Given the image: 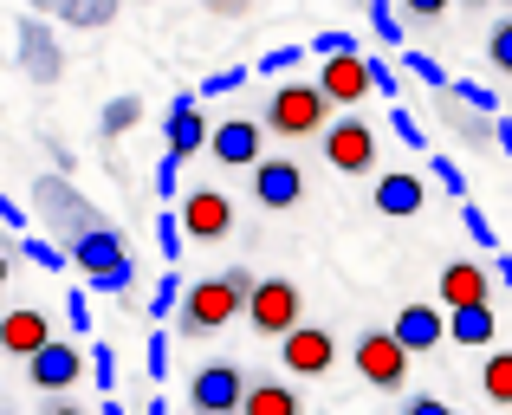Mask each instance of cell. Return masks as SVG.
I'll return each instance as SVG.
<instances>
[{
    "mask_svg": "<svg viewBox=\"0 0 512 415\" xmlns=\"http://www.w3.org/2000/svg\"><path fill=\"white\" fill-rule=\"evenodd\" d=\"M247 292H253V273H247V266H227V273H214V279H195V286H182V305H175V318H182L188 338H195V331H221L227 318L247 305Z\"/></svg>",
    "mask_w": 512,
    "mask_h": 415,
    "instance_id": "obj_1",
    "label": "cell"
},
{
    "mask_svg": "<svg viewBox=\"0 0 512 415\" xmlns=\"http://www.w3.org/2000/svg\"><path fill=\"white\" fill-rule=\"evenodd\" d=\"M33 208H39V221L52 227V240H59V247H72L85 227H98V221H104V214L91 208L65 176H39V182H33Z\"/></svg>",
    "mask_w": 512,
    "mask_h": 415,
    "instance_id": "obj_2",
    "label": "cell"
},
{
    "mask_svg": "<svg viewBox=\"0 0 512 415\" xmlns=\"http://www.w3.org/2000/svg\"><path fill=\"white\" fill-rule=\"evenodd\" d=\"M260 124L273 130V137L299 143V137H318V130L331 124V104H325V91H318V85H279Z\"/></svg>",
    "mask_w": 512,
    "mask_h": 415,
    "instance_id": "obj_3",
    "label": "cell"
},
{
    "mask_svg": "<svg viewBox=\"0 0 512 415\" xmlns=\"http://www.w3.org/2000/svg\"><path fill=\"white\" fill-rule=\"evenodd\" d=\"M350 364H357V377L370 383V390H402V383H409V351L396 344L389 325L363 331V338L350 344Z\"/></svg>",
    "mask_w": 512,
    "mask_h": 415,
    "instance_id": "obj_4",
    "label": "cell"
},
{
    "mask_svg": "<svg viewBox=\"0 0 512 415\" xmlns=\"http://www.w3.org/2000/svg\"><path fill=\"white\" fill-rule=\"evenodd\" d=\"M247 325L260 331V338H286L292 325H299V312H305V299H299V286L292 279H253V292H247Z\"/></svg>",
    "mask_w": 512,
    "mask_h": 415,
    "instance_id": "obj_5",
    "label": "cell"
},
{
    "mask_svg": "<svg viewBox=\"0 0 512 415\" xmlns=\"http://www.w3.org/2000/svg\"><path fill=\"white\" fill-rule=\"evenodd\" d=\"M240 396H247V377H240L234 357L201 364L195 377H188V409L195 415H240Z\"/></svg>",
    "mask_w": 512,
    "mask_h": 415,
    "instance_id": "obj_6",
    "label": "cell"
},
{
    "mask_svg": "<svg viewBox=\"0 0 512 415\" xmlns=\"http://www.w3.org/2000/svg\"><path fill=\"white\" fill-rule=\"evenodd\" d=\"M318 137H325V163L338 169V176H370V169H376V130L363 124V117L325 124Z\"/></svg>",
    "mask_w": 512,
    "mask_h": 415,
    "instance_id": "obj_7",
    "label": "cell"
},
{
    "mask_svg": "<svg viewBox=\"0 0 512 415\" xmlns=\"http://www.w3.org/2000/svg\"><path fill=\"white\" fill-rule=\"evenodd\" d=\"M279 364L292 370V377H325L331 364H338V338H331L325 325H292L286 338H279Z\"/></svg>",
    "mask_w": 512,
    "mask_h": 415,
    "instance_id": "obj_8",
    "label": "cell"
},
{
    "mask_svg": "<svg viewBox=\"0 0 512 415\" xmlns=\"http://www.w3.org/2000/svg\"><path fill=\"white\" fill-rule=\"evenodd\" d=\"M20 72L33 78V85H59L65 72V52H59V33H52V20H39V13H26L20 20Z\"/></svg>",
    "mask_w": 512,
    "mask_h": 415,
    "instance_id": "obj_9",
    "label": "cell"
},
{
    "mask_svg": "<svg viewBox=\"0 0 512 415\" xmlns=\"http://www.w3.org/2000/svg\"><path fill=\"white\" fill-rule=\"evenodd\" d=\"M175 221H182L188 240H227L234 234V202H227L221 189H188L182 202H175Z\"/></svg>",
    "mask_w": 512,
    "mask_h": 415,
    "instance_id": "obj_10",
    "label": "cell"
},
{
    "mask_svg": "<svg viewBox=\"0 0 512 415\" xmlns=\"http://www.w3.org/2000/svg\"><path fill=\"white\" fill-rule=\"evenodd\" d=\"M253 202L273 208V214L299 208V202H305V176H299V163H292V156H260V163H253Z\"/></svg>",
    "mask_w": 512,
    "mask_h": 415,
    "instance_id": "obj_11",
    "label": "cell"
},
{
    "mask_svg": "<svg viewBox=\"0 0 512 415\" xmlns=\"http://www.w3.org/2000/svg\"><path fill=\"white\" fill-rule=\"evenodd\" d=\"M65 260H72L85 279H104V273H117V266H130V253H124V234H117L111 221H98L65 247Z\"/></svg>",
    "mask_w": 512,
    "mask_h": 415,
    "instance_id": "obj_12",
    "label": "cell"
},
{
    "mask_svg": "<svg viewBox=\"0 0 512 415\" xmlns=\"http://www.w3.org/2000/svg\"><path fill=\"white\" fill-rule=\"evenodd\" d=\"M26 377H33V390L59 396V390H72V383L85 377V351H78V344H59V338H46L33 357H26Z\"/></svg>",
    "mask_w": 512,
    "mask_h": 415,
    "instance_id": "obj_13",
    "label": "cell"
},
{
    "mask_svg": "<svg viewBox=\"0 0 512 415\" xmlns=\"http://www.w3.org/2000/svg\"><path fill=\"white\" fill-rule=\"evenodd\" d=\"M260 143H266V124H253V117H221L208 130V156L227 169H253L260 163Z\"/></svg>",
    "mask_w": 512,
    "mask_h": 415,
    "instance_id": "obj_14",
    "label": "cell"
},
{
    "mask_svg": "<svg viewBox=\"0 0 512 415\" xmlns=\"http://www.w3.org/2000/svg\"><path fill=\"white\" fill-rule=\"evenodd\" d=\"M208 117H201V98L195 91H175L169 98V117H163V143H169V156H195V150H208Z\"/></svg>",
    "mask_w": 512,
    "mask_h": 415,
    "instance_id": "obj_15",
    "label": "cell"
},
{
    "mask_svg": "<svg viewBox=\"0 0 512 415\" xmlns=\"http://www.w3.org/2000/svg\"><path fill=\"white\" fill-rule=\"evenodd\" d=\"M389 331H396V344L409 357H428V351H441V344H448V312H441V305H402Z\"/></svg>",
    "mask_w": 512,
    "mask_h": 415,
    "instance_id": "obj_16",
    "label": "cell"
},
{
    "mask_svg": "<svg viewBox=\"0 0 512 415\" xmlns=\"http://www.w3.org/2000/svg\"><path fill=\"white\" fill-rule=\"evenodd\" d=\"M318 91H325L331 111H338V104H357L363 91H370V59H363V52H338V59H325Z\"/></svg>",
    "mask_w": 512,
    "mask_h": 415,
    "instance_id": "obj_17",
    "label": "cell"
},
{
    "mask_svg": "<svg viewBox=\"0 0 512 415\" xmlns=\"http://www.w3.org/2000/svg\"><path fill=\"white\" fill-rule=\"evenodd\" d=\"M493 299V273L480 260H448L441 266V312L448 305H487Z\"/></svg>",
    "mask_w": 512,
    "mask_h": 415,
    "instance_id": "obj_18",
    "label": "cell"
},
{
    "mask_svg": "<svg viewBox=\"0 0 512 415\" xmlns=\"http://www.w3.org/2000/svg\"><path fill=\"white\" fill-rule=\"evenodd\" d=\"M448 338L461 344V351H493L500 312H493V305H448Z\"/></svg>",
    "mask_w": 512,
    "mask_h": 415,
    "instance_id": "obj_19",
    "label": "cell"
},
{
    "mask_svg": "<svg viewBox=\"0 0 512 415\" xmlns=\"http://www.w3.org/2000/svg\"><path fill=\"white\" fill-rule=\"evenodd\" d=\"M376 214H396V221H409V214H422L428 202V182L422 176H409V169H396V176H376Z\"/></svg>",
    "mask_w": 512,
    "mask_h": 415,
    "instance_id": "obj_20",
    "label": "cell"
},
{
    "mask_svg": "<svg viewBox=\"0 0 512 415\" xmlns=\"http://www.w3.org/2000/svg\"><path fill=\"white\" fill-rule=\"evenodd\" d=\"M46 338H52V318L39 312V305H26V312H7V318H0V351H7V357H33Z\"/></svg>",
    "mask_w": 512,
    "mask_h": 415,
    "instance_id": "obj_21",
    "label": "cell"
},
{
    "mask_svg": "<svg viewBox=\"0 0 512 415\" xmlns=\"http://www.w3.org/2000/svg\"><path fill=\"white\" fill-rule=\"evenodd\" d=\"M39 20H65V26H111L117 20V0H33Z\"/></svg>",
    "mask_w": 512,
    "mask_h": 415,
    "instance_id": "obj_22",
    "label": "cell"
},
{
    "mask_svg": "<svg viewBox=\"0 0 512 415\" xmlns=\"http://www.w3.org/2000/svg\"><path fill=\"white\" fill-rule=\"evenodd\" d=\"M240 415H305V403H299V390L292 383H247V396H240Z\"/></svg>",
    "mask_w": 512,
    "mask_h": 415,
    "instance_id": "obj_23",
    "label": "cell"
},
{
    "mask_svg": "<svg viewBox=\"0 0 512 415\" xmlns=\"http://www.w3.org/2000/svg\"><path fill=\"white\" fill-rule=\"evenodd\" d=\"M480 396L487 403L512 409V351H487V370H480Z\"/></svg>",
    "mask_w": 512,
    "mask_h": 415,
    "instance_id": "obj_24",
    "label": "cell"
},
{
    "mask_svg": "<svg viewBox=\"0 0 512 415\" xmlns=\"http://www.w3.org/2000/svg\"><path fill=\"white\" fill-rule=\"evenodd\" d=\"M143 124V104L137 98H111L104 104V117H98V130H104V143H117V137H130V130Z\"/></svg>",
    "mask_w": 512,
    "mask_h": 415,
    "instance_id": "obj_25",
    "label": "cell"
},
{
    "mask_svg": "<svg viewBox=\"0 0 512 415\" xmlns=\"http://www.w3.org/2000/svg\"><path fill=\"white\" fill-rule=\"evenodd\" d=\"M20 253L39 266V273H59V266H72V260H65V247H59V240H46V234H20Z\"/></svg>",
    "mask_w": 512,
    "mask_h": 415,
    "instance_id": "obj_26",
    "label": "cell"
},
{
    "mask_svg": "<svg viewBox=\"0 0 512 415\" xmlns=\"http://www.w3.org/2000/svg\"><path fill=\"white\" fill-rule=\"evenodd\" d=\"M370 33L383 39V46H402V13L389 7V0H370Z\"/></svg>",
    "mask_w": 512,
    "mask_h": 415,
    "instance_id": "obj_27",
    "label": "cell"
},
{
    "mask_svg": "<svg viewBox=\"0 0 512 415\" xmlns=\"http://www.w3.org/2000/svg\"><path fill=\"white\" fill-rule=\"evenodd\" d=\"M454 98H461L467 111H480V117H493V111H500V98H493V91L480 85V78H454Z\"/></svg>",
    "mask_w": 512,
    "mask_h": 415,
    "instance_id": "obj_28",
    "label": "cell"
},
{
    "mask_svg": "<svg viewBox=\"0 0 512 415\" xmlns=\"http://www.w3.org/2000/svg\"><path fill=\"white\" fill-rule=\"evenodd\" d=\"M175 305H182V279L163 273V279H156V292H150V318H175Z\"/></svg>",
    "mask_w": 512,
    "mask_h": 415,
    "instance_id": "obj_29",
    "label": "cell"
},
{
    "mask_svg": "<svg viewBox=\"0 0 512 415\" xmlns=\"http://www.w3.org/2000/svg\"><path fill=\"white\" fill-rule=\"evenodd\" d=\"M156 247H163V260H182L188 234H182V221H175V214H156Z\"/></svg>",
    "mask_w": 512,
    "mask_h": 415,
    "instance_id": "obj_30",
    "label": "cell"
},
{
    "mask_svg": "<svg viewBox=\"0 0 512 415\" xmlns=\"http://www.w3.org/2000/svg\"><path fill=\"white\" fill-rule=\"evenodd\" d=\"M305 52H318V59H338V52H363V39H357V33H338V26H331V33H318Z\"/></svg>",
    "mask_w": 512,
    "mask_h": 415,
    "instance_id": "obj_31",
    "label": "cell"
},
{
    "mask_svg": "<svg viewBox=\"0 0 512 415\" xmlns=\"http://www.w3.org/2000/svg\"><path fill=\"white\" fill-rule=\"evenodd\" d=\"M461 227H467V240H474V247H500V240H493V221H487V214H480L474 202H461Z\"/></svg>",
    "mask_w": 512,
    "mask_h": 415,
    "instance_id": "obj_32",
    "label": "cell"
},
{
    "mask_svg": "<svg viewBox=\"0 0 512 415\" xmlns=\"http://www.w3.org/2000/svg\"><path fill=\"white\" fill-rule=\"evenodd\" d=\"M91 383H98L104 396H111V383H117V357H111V344H104V338L91 344Z\"/></svg>",
    "mask_w": 512,
    "mask_h": 415,
    "instance_id": "obj_33",
    "label": "cell"
},
{
    "mask_svg": "<svg viewBox=\"0 0 512 415\" xmlns=\"http://www.w3.org/2000/svg\"><path fill=\"white\" fill-rule=\"evenodd\" d=\"M428 169H435V182L454 195V202H467V176H461V163H454V156H435Z\"/></svg>",
    "mask_w": 512,
    "mask_h": 415,
    "instance_id": "obj_34",
    "label": "cell"
},
{
    "mask_svg": "<svg viewBox=\"0 0 512 415\" xmlns=\"http://www.w3.org/2000/svg\"><path fill=\"white\" fill-rule=\"evenodd\" d=\"M487 59L500 65V72H512V20H500V26L487 33Z\"/></svg>",
    "mask_w": 512,
    "mask_h": 415,
    "instance_id": "obj_35",
    "label": "cell"
},
{
    "mask_svg": "<svg viewBox=\"0 0 512 415\" xmlns=\"http://www.w3.org/2000/svg\"><path fill=\"white\" fill-rule=\"evenodd\" d=\"M240 85H247V72H240V65H227V72L201 78V98H227V91H240Z\"/></svg>",
    "mask_w": 512,
    "mask_h": 415,
    "instance_id": "obj_36",
    "label": "cell"
},
{
    "mask_svg": "<svg viewBox=\"0 0 512 415\" xmlns=\"http://www.w3.org/2000/svg\"><path fill=\"white\" fill-rule=\"evenodd\" d=\"M402 65H409V72H415V78H422V85H435V91H441V85H448V72H441V65H435V59H428V52H402Z\"/></svg>",
    "mask_w": 512,
    "mask_h": 415,
    "instance_id": "obj_37",
    "label": "cell"
},
{
    "mask_svg": "<svg viewBox=\"0 0 512 415\" xmlns=\"http://www.w3.org/2000/svg\"><path fill=\"white\" fill-rule=\"evenodd\" d=\"M389 130H396V137L409 143V150H422V143H428V137H422V124L409 117V104H396V111H389Z\"/></svg>",
    "mask_w": 512,
    "mask_h": 415,
    "instance_id": "obj_38",
    "label": "cell"
},
{
    "mask_svg": "<svg viewBox=\"0 0 512 415\" xmlns=\"http://www.w3.org/2000/svg\"><path fill=\"white\" fill-rule=\"evenodd\" d=\"M65 318H72V331H91V292L85 286L65 292Z\"/></svg>",
    "mask_w": 512,
    "mask_h": 415,
    "instance_id": "obj_39",
    "label": "cell"
},
{
    "mask_svg": "<svg viewBox=\"0 0 512 415\" xmlns=\"http://www.w3.org/2000/svg\"><path fill=\"white\" fill-rule=\"evenodd\" d=\"M175 189H182V156L163 150V163H156V195H175Z\"/></svg>",
    "mask_w": 512,
    "mask_h": 415,
    "instance_id": "obj_40",
    "label": "cell"
},
{
    "mask_svg": "<svg viewBox=\"0 0 512 415\" xmlns=\"http://www.w3.org/2000/svg\"><path fill=\"white\" fill-rule=\"evenodd\" d=\"M299 59H305V46H273V52L260 59V72H292Z\"/></svg>",
    "mask_w": 512,
    "mask_h": 415,
    "instance_id": "obj_41",
    "label": "cell"
},
{
    "mask_svg": "<svg viewBox=\"0 0 512 415\" xmlns=\"http://www.w3.org/2000/svg\"><path fill=\"white\" fill-rule=\"evenodd\" d=\"M143 370H150V377H169V338H163V331H156L150 351H143Z\"/></svg>",
    "mask_w": 512,
    "mask_h": 415,
    "instance_id": "obj_42",
    "label": "cell"
},
{
    "mask_svg": "<svg viewBox=\"0 0 512 415\" xmlns=\"http://www.w3.org/2000/svg\"><path fill=\"white\" fill-rule=\"evenodd\" d=\"M402 415H461V409L441 403V396H409V403H402Z\"/></svg>",
    "mask_w": 512,
    "mask_h": 415,
    "instance_id": "obj_43",
    "label": "cell"
},
{
    "mask_svg": "<svg viewBox=\"0 0 512 415\" xmlns=\"http://www.w3.org/2000/svg\"><path fill=\"white\" fill-rule=\"evenodd\" d=\"M363 59H370V91H383V98H396V72H389V65L376 59V52H363Z\"/></svg>",
    "mask_w": 512,
    "mask_h": 415,
    "instance_id": "obj_44",
    "label": "cell"
},
{
    "mask_svg": "<svg viewBox=\"0 0 512 415\" xmlns=\"http://www.w3.org/2000/svg\"><path fill=\"white\" fill-rule=\"evenodd\" d=\"M130 279H137V266H117V273H104V279H85L91 292H130Z\"/></svg>",
    "mask_w": 512,
    "mask_h": 415,
    "instance_id": "obj_45",
    "label": "cell"
},
{
    "mask_svg": "<svg viewBox=\"0 0 512 415\" xmlns=\"http://www.w3.org/2000/svg\"><path fill=\"white\" fill-rule=\"evenodd\" d=\"M454 124H461V137H467V143H487V137H493V124H487V117H480V111L454 117Z\"/></svg>",
    "mask_w": 512,
    "mask_h": 415,
    "instance_id": "obj_46",
    "label": "cell"
},
{
    "mask_svg": "<svg viewBox=\"0 0 512 415\" xmlns=\"http://www.w3.org/2000/svg\"><path fill=\"white\" fill-rule=\"evenodd\" d=\"M0 221H7V227H20V234H26V208H20V202H13V195H7V189H0Z\"/></svg>",
    "mask_w": 512,
    "mask_h": 415,
    "instance_id": "obj_47",
    "label": "cell"
},
{
    "mask_svg": "<svg viewBox=\"0 0 512 415\" xmlns=\"http://www.w3.org/2000/svg\"><path fill=\"white\" fill-rule=\"evenodd\" d=\"M402 7H409L415 20H441V13H448V0H402Z\"/></svg>",
    "mask_w": 512,
    "mask_h": 415,
    "instance_id": "obj_48",
    "label": "cell"
},
{
    "mask_svg": "<svg viewBox=\"0 0 512 415\" xmlns=\"http://www.w3.org/2000/svg\"><path fill=\"white\" fill-rule=\"evenodd\" d=\"M247 7H253V0H208V13H221V20H240Z\"/></svg>",
    "mask_w": 512,
    "mask_h": 415,
    "instance_id": "obj_49",
    "label": "cell"
},
{
    "mask_svg": "<svg viewBox=\"0 0 512 415\" xmlns=\"http://www.w3.org/2000/svg\"><path fill=\"white\" fill-rule=\"evenodd\" d=\"M493 143H500V150H506V163H512V124H506V117H493Z\"/></svg>",
    "mask_w": 512,
    "mask_h": 415,
    "instance_id": "obj_50",
    "label": "cell"
},
{
    "mask_svg": "<svg viewBox=\"0 0 512 415\" xmlns=\"http://www.w3.org/2000/svg\"><path fill=\"white\" fill-rule=\"evenodd\" d=\"M7 279H13V253L0 247V292H7Z\"/></svg>",
    "mask_w": 512,
    "mask_h": 415,
    "instance_id": "obj_51",
    "label": "cell"
},
{
    "mask_svg": "<svg viewBox=\"0 0 512 415\" xmlns=\"http://www.w3.org/2000/svg\"><path fill=\"white\" fill-rule=\"evenodd\" d=\"M46 415H91V409H78V403H52Z\"/></svg>",
    "mask_w": 512,
    "mask_h": 415,
    "instance_id": "obj_52",
    "label": "cell"
},
{
    "mask_svg": "<svg viewBox=\"0 0 512 415\" xmlns=\"http://www.w3.org/2000/svg\"><path fill=\"white\" fill-rule=\"evenodd\" d=\"M98 415H124V403H117V396H104V403H98Z\"/></svg>",
    "mask_w": 512,
    "mask_h": 415,
    "instance_id": "obj_53",
    "label": "cell"
},
{
    "mask_svg": "<svg viewBox=\"0 0 512 415\" xmlns=\"http://www.w3.org/2000/svg\"><path fill=\"white\" fill-rule=\"evenodd\" d=\"M143 415H169V403H163V396H156V403H143Z\"/></svg>",
    "mask_w": 512,
    "mask_h": 415,
    "instance_id": "obj_54",
    "label": "cell"
},
{
    "mask_svg": "<svg viewBox=\"0 0 512 415\" xmlns=\"http://www.w3.org/2000/svg\"><path fill=\"white\" fill-rule=\"evenodd\" d=\"M500 279H506V292H512V260H500Z\"/></svg>",
    "mask_w": 512,
    "mask_h": 415,
    "instance_id": "obj_55",
    "label": "cell"
},
{
    "mask_svg": "<svg viewBox=\"0 0 512 415\" xmlns=\"http://www.w3.org/2000/svg\"><path fill=\"white\" fill-rule=\"evenodd\" d=\"M461 7H493V0H461Z\"/></svg>",
    "mask_w": 512,
    "mask_h": 415,
    "instance_id": "obj_56",
    "label": "cell"
},
{
    "mask_svg": "<svg viewBox=\"0 0 512 415\" xmlns=\"http://www.w3.org/2000/svg\"><path fill=\"white\" fill-rule=\"evenodd\" d=\"M506 124H512V104H506Z\"/></svg>",
    "mask_w": 512,
    "mask_h": 415,
    "instance_id": "obj_57",
    "label": "cell"
}]
</instances>
